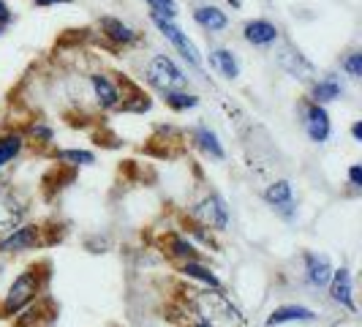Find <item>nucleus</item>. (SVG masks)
<instances>
[{
    "label": "nucleus",
    "instance_id": "9",
    "mask_svg": "<svg viewBox=\"0 0 362 327\" xmlns=\"http://www.w3.org/2000/svg\"><path fill=\"white\" fill-rule=\"evenodd\" d=\"M329 294H332L335 303H341V306L349 309L351 314L357 311V306H354V289H351V275H349L346 268L332 270V278H329Z\"/></svg>",
    "mask_w": 362,
    "mask_h": 327
},
{
    "label": "nucleus",
    "instance_id": "6",
    "mask_svg": "<svg viewBox=\"0 0 362 327\" xmlns=\"http://www.w3.org/2000/svg\"><path fill=\"white\" fill-rule=\"evenodd\" d=\"M36 246H41V226L38 224L17 226L14 232L0 237V254H17V251H28Z\"/></svg>",
    "mask_w": 362,
    "mask_h": 327
},
{
    "label": "nucleus",
    "instance_id": "22",
    "mask_svg": "<svg viewBox=\"0 0 362 327\" xmlns=\"http://www.w3.org/2000/svg\"><path fill=\"white\" fill-rule=\"evenodd\" d=\"M182 272H185L188 278H197V281H202L207 289H221V281H218L216 275L207 270V268H202L199 262H182Z\"/></svg>",
    "mask_w": 362,
    "mask_h": 327
},
{
    "label": "nucleus",
    "instance_id": "18",
    "mask_svg": "<svg viewBox=\"0 0 362 327\" xmlns=\"http://www.w3.org/2000/svg\"><path fill=\"white\" fill-rule=\"evenodd\" d=\"M210 66L221 71L226 79H237V74H240V66H237V57L229 50H213L210 52Z\"/></svg>",
    "mask_w": 362,
    "mask_h": 327
},
{
    "label": "nucleus",
    "instance_id": "29",
    "mask_svg": "<svg viewBox=\"0 0 362 327\" xmlns=\"http://www.w3.org/2000/svg\"><path fill=\"white\" fill-rule=\"evenodd\" d=\"M349 180H351V185H357V188H360L362 185V169L360 166H351V169H349Z\"/></svg>",
    "mask_w": 362,
    "mask_h": 327
},
{
    "label": "nucleus",
    "instance_id": "34",
    "mask_svg": "<svg viewBox=\"0 0 362 327\" xmlns=\"http://www.w3.org/2000/svg\"><path fill=\"white\" fill-rule=\"evenodd\" d=\"M17 327H25V325H17Z\"/></svg>",
    "mask_w": 362,
    "mask_h": 327
},
{
    "label": "nucleus",
    "instance_id": "26",
    "mask_svg": "<svg viewBox=\"0 0 362 327\" xmlns=\"http://www.w3.org/2000/svg\"><path fill=\"white\" fill-rule=\"evenodd\" d=\"M57 159H60V161L82 164V166H88V164L95 161V159H93V153H88V150H57Z\"/></svg>",
    "mask_w": 362,
    "mask_h": 327
},
{
    "label": "nucleus",
    "instance_id": "12",
    "mask_svg": "<svg viewBox=\"0 0 362 327\" xmlns=\"http://www.w3.org/2000/svg\"><path fill=\"white\" fill-rule=\"evenodd\" d=\"M90 85H93V93H95L98 107L101 109L120 107V93H117V88L112 85V79H109V76H104V74H93Z\"/></svg>",
    "mask_w": 362,
    "mask_h": 327
},
{
    "label": "nucleus",
    "instance_id": "14",
    "mask_svg": "<svg viewBox=\"0 0 362 327\" xmlns=\"http://www.w3.org/2000/svg\"><path fill=\"white\" fill-rule=\"evenodd\" d=\"M313 319H316V314L305 309V306H281V309H275L270 314L267 327L286 325V322H313Z\"/></svg>",
    "mask_w": 362,
    "mask_h": 327
},
{
    "label": "nucleus",
    "instance_id": "23",
    "mask_svg": "<svg viewBox=\"0 0 362 327\" xmlns=\"http://www.w3.org/2000/svg\"><path fill=\"white\" fill-rule=\"evenodd\" d=\"M163 98H166V104L172 109H191L199 104V96H194V93H182V91H166L163 93Z\"/></svg>",
    "mask_w": 362,
    "mask_h": 327
},
{
    "label": "nucleus",
    "instance_id": "33",
    "mask_svg": "<svg viewBox=\"0 0 362 327\" xmlns=\"http://www.w3.org/2000/svg\"><path fill=\"white\" fill-rule=\"evenodd\" d=\"M229 3H232V6H237V8H240V6H243V0H229Z\"/></svg>",
    "mask_w": 362,
    "mask_h": 327
},
{
    "label": "nucleus",
    "instance_id": "25",
    "mask_svg": "<svg viewBox=\"0 0 362 327\" xmlns=\"http://www.w3.org/2000/svg\"><path fill=\"white\" fill-rule=\"evenodd\" d=\"M147 3H150L153 14H158V17H163V19L177 17V3H175V0H147Z\"/></svg>",
    "mask_w": 362,
    "mask_h": 327
},
{
    "label": "nucleus",
    "instance_id": "35",
    "mask_svg": "<svg viewBox=\"0 0 362 327\" xmlns=\"http://www.w3.org/2000/svg\"><path fill=\"white\" fill-rule=\"evenodd\" d=\"M0 33H3V28H0Z\"/></svg>",
    "mask_w": 362,
    "mask_h": 327
},
{
    "label": "nucleus",
    "instance_id": "16",
    "mask_svg": "<svg viewBox=\"0 0 362 327\" xmlns=\"http://www.w3.org/2000/svg\"><path fill=\"white\" fill-rule=\"evenodd\" d=\"M194 19L199 22L202 28H207L210 33H218V30H223V28L229 25L226 14H223L221 8H216V6H199V8L194 11Z\"/></svg>",
    "mask_w": 362,
    "mask_h": 327
},
{
    "label": "nucleus",
    "instance_id": "24",
    "mask_svg": "<svg viewBox=\"0 0 362 327\" xmlns=\"http://www.w3.org/2000/svg\"><path fill=\"white\" fill-rule=\"evenodd\" d=\"M169 254L182 259V262H197V248L185 237H172L169 240Z\"/></svg>",
    "mask_w": 362,
    "mask_h": 327
},
{
    "label": "nucleus",
    "instance_id": "31",
    "mask_svg": "<svg viewBox=\"0 0 362 327\" xmlns=\"http://www.w3.org/2000/svg\"><path fill=\"white\" fill-rule=\"evenodd\" d=\"M36 6H41V8H47V6H57V3H71V0H33Z\"/></svg>",
    "mask_w": 362,
    "mask_h": 327
},
{
    "label": "nucleus",
    "instance_id": "5",
    "mask_svg": "<svg viewBox=\"0 0 362 327\" xmlns=\"http://www.w3.org/2000/svg\"><path fill=\"white\" fill-rule=\"evenodd\" d=\"M194 216L199 218L202 226H210V229H216V232L226 229V224H229V210H226L223 200L216 197V194L204 197V200L194 207Z\"/></svg>",
    "mask_w": 362,
    "mask_h": 327
},
{
    "label": "nucleus",
    "instance_id": "7",
    "mask_svg": "<svg viewBox=\"0 0 362 327\" xmlns=\"http://www.w3.org/2000/svg\"><path fill=\"white\" fill-rule=\"evenodd\" d=\"M25 216V202L17 200L11 191H0V235L14 232Z\"/></svg>",
    "mask_w": 362,
    "mask_h": 327
},
{
    "label": "nucleus",
    "instance_id": "21",
    "mask_svg": "<svg viewBox=\"0 0 362 327\" xmlns=\"http://www.w3.org/2000/svg\"><path fill=\"white\" fill-rule=\"evenodd\" d=\"M194 139H197V145L204 150V153H210L213 159H223V147H221V142H218V137L210 131V128H197L194 131Z\"/></svg>",
    "mask_w": 362,
    "mask_h": 327
},
{
    "label": "nucleus",
    "instance_id": "30",
    "mask_svg": "<svg viewBox=\"0 0 362 327\" xmlns=\"http://www.w3.org/2000/svg\"><path fill=\"white\" fill-rule=\"evenodd\" d=\"M11 22V11H8V6L0 0V28H6Z\"/></svg>",
    "mask_w": 362,
    "mask_h": 327
},
{
    "label": "nucleus",
    "instance_id": "4",
    "mask_svg": "<svg viewBox=\"0 0 362 327\" xmlns=\"http://www.w3.org/2000/svg\"><path fill=\"white\" fill-rule=\"evenodd\" d=\"M153 22L158 25V30H161L163 36L169 38L172 44H175V50L191 63V66H202V57H199V50L194 47V41L182 33L180 28L172 22V19H163V17H158V14H153Z\"/></svg>",
    "mask_w": 362,
    "mask_h": 327
},
{
    "label": "nucleus",
    "instance_id": "1",
    "mask_svg": "<svg viewBox=\"0 0 362 327\" xmlns=\"http://www.w3.org/2000/svg\"><path fill=\"white\" fill-rule=\"evenodd\" d=\"M188 306L194 314V325L202 327H243L245 319L235 303L221 289L188 292Z\"/></svg>",
    "mask_w": 362,
    "mask_h": 327
},
{
    "label": "nucleus",
    "instance_id": "19",
    "mask_svg": "<svg viewBox=\"0 0 362 327\" xmlns=\"http://www.w3.org/2000/svg\"><path fill=\"white\" fill-rule=\"evenodd\" d=\"M281 66L289 74H294V76H300V79H308L313 74V66L300 52H284L281 54Z\"/></svg>",
    "mask_w": 362,
    "mask_h": 327
},
{
    "label": "nucleus",
    "instance_id": "8",
    "mask_svg": "<svg viewBox=\"0 0 362 327\" xmlns=\"http://www.w3.org/2000/svg\"><path fill=\"white\" fill-rule=\"evenodd\" d=\"M305 131H308V137L313 142H325L327 137H329V115H327L325 107H319V104H305Z\"/></svg>",
    "mask_w": 362,
    "mask_h": 327
},
{
    "label": "nucleus",
    "instance_id": "10",
    "mask_svg": "<svg viewBox=\"0 0 362 327\" xmlns=\"http://www.w3.org/2000/svg\"><path fill=\"white\" fill-rule=\"evenodd\" d=\"M305 272H308L310 287H329V278H332V265H329V256L325 254H305Z\"/></svg>",
    "mask_w": 362,
    "mask_h": 327
},
{
    "label": "nucleus",
    "instance_id": "3",
    "mask_svg": "<svg viewBox=\"0 0 362 327\" xmlns=\"http://www.w3.org/2000/svg\"><path fill=\"white\" fill-rule=\"evenodd\" d=\"M147 79H150L156 88H161L163 93L182 91V88L188 85L185 74H182L180 69L175 66V60L166 57V54H156V57L147 63Z\"/></svg>",
    "mask_w": 362,
    "mask_h": 327
},
{
    "label": "nucleus",
    "instance_id": "20",
    "mask_svg": "<svg viewBox=\"0 0 362 327\" xmlns=\"http://www.w3.org/2000/svg\"><path fill=\"white\" fill-rule=\"evenodd\" d=\"M22 145H25L22 134H14V131H11V134H3V137H0V166H6L11 159H17Z\"/></svg>",
    "mask_w": 362,
    "mask_h": 327
},
{
    "label": "nucleus",
    "instance_id": "32",
    "mask_svg": "<svg viewBox=\"0 0 362 327\" xmlns=\"http://www.w3.org/2000/svg\"><path fill=\"white\" fill-rule=\"evenodd\" d=\"M351 137L360 142V139H362V123H354V126H351Z\"/></svg>",
    "mask_w": 362,
    "mask_h": 327
},
{
    "label": "nucleus",
    "instance_id": "11",
    "mask_svg": "<svg viewBox=\"0 0 362 327\" xmlns=\"http://www.w3.org/2000/svg\"><path fill=\"white\" fill-rule=\"evenodd\" d=\"M264 200L270 202L275 210H281L284 216L294 213V200H291V183L289 180H275L272 185H267Z\"/></svg>",
    "mask_w": 362,
    "mask_h": 327
},
{
    "label": "nucleus",
    "instance_id": "27",
    "mask_svg": "<svg viewBox=\"0 0 362 327\" xmlns=\"http://www.w3.org/2000/svg\"><path fill=\"white\" fill-rule=\"evenodd\" d=\"M344 71L351 76V79H360L362 76V52H351L344 60Z\"/></svg>",
    "mask_w": 362,
    "mask_h": 327
},
{
    "label": "nucleus",
    "instance_id": "13",
    "mask_svg": "<svg viewBox=\"0 0 362 327\" xmlns=\"http://www.w3.org/2000/svg\"><path fill=\"white\" fill-rule=\"evenodd\" d=\"M243 36H245V41L256 44V47H264V44H272L278 38V28L267 19H254V22H248L243 28Z\"/></svg>",
    "mask_w": 362,
    "mask_h": 327
},
{
    "label": "nucleus",
    "instance_id": "15",
    "mask_svg": "<svg viewBox=\"0 0 362 327\" xmlns=\"http://www.w3.org/2000/svg\"><path fill=\"white\" fill-rule=\"evenodd\" d=\"M341 93H344V88H341V82H338V76H332V74H327V76H322L313 88H310V96H313V104H325V101H335V98H341Z\"/></svg>",
    "mask_w": 362,
    "mask_h": 327
},
{
    "label": "nucleus",
    "instance_id": "28",
    "mask_svg": "<svg viewBox=\"0 0 362 327\" xmlns=\"http://www.w3.org/2000/svg\"><path fill=\"white\" fill-rule=\"evenodd\" d=\"M30 134H33L36 139H44V142H52V128H47V126H33V128H30Z\"/></svg>",
    "mask_w": 362,
    "mask_h": 327
},
{
    "label": "nucleus",
    "instance_id": "2",
    "mask_svg": "<svg viewBox=\"0 0 362 327\" xmlns=\"http://www.w3.org/2000/svg\"><path fill=\"white\" fill-rule=\"evenodd\" d=\"M38 292H41V272H38V268L19 272V278L8 287L6 297L0 300V316L8 319V316L19 314L25 306H30L36 300Z\"/></svg>",
    "mask_w": 362,
    "mask_h": 327
},
{
    "label": "nucleus",
    "instance_id": "17",
    "mask_svg": "<svg viewBox=\"0 0 362 327\" xmlns=\"http://www.w3.org/2000/svg\"><path fill=\"white\" fill-rule=\"evenodd\" d=\"M101 33H104L109 41H115V44H131V41L136 38V33H134L128 25H123L120 19H115V17L101 19Z\"/></svg>",
    "mask_w": 362,
    "mask_h": 327
}]
</instances>
